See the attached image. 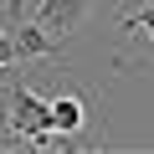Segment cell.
Segmentation results:
<instances>
[{
	"mask_svg": "<svg viewBox=\"0 0 154 154\" xmlns=\"http://www.w3.org/2000/svg\"><path fill=\"white\" fill-rule=\"evenodd\" d=\"M123 31H134V36H149V46H154V5H139V11H128V16H123Z\"/></svg>",
	"mask_w": 154,
	"mask_h": 154,
	"instance_id": "5b68a950",
	"label": "cell"
},
{
	"mask_svg": "<svg viewBox=\"0 0 154 154\" xmlns=\"http://www.w3.org/2000/svg\"><path fill=\"white\" fill-rule=\"evenodd\" d=\"M11 51H16V62H36V57H57L62 46H57V36H51L46 26L16 21V26H11Z\"/></svg>",
	"mask_w": 154,
	"mask_h": 154,
	"instance_id": "7a4b0ae2",
	"label": "cell"
},
{
	"mask_svg": "<svg viewBox=\"0 0 154 154\" xmlns=\"http://www.w3.org/2000/svg\"><path fill=\"white\" fill-rule=\"evenodd\" d=\"M0 16H5V26L26 21V0H0Z\"/></svg>",
	"mask_w": 154,
	"mask_h": 154,
	"instance_id": "8992f818",
	"label": "cell"
},
{
	"mask_svg": "<svg viewBox=\"0 0 154 154\" xmlns=\"http://www.w3.org/2000/svg\"><path fill=\"white\" fill-rule=\"evenodd\" d=\"M46 118H51L57 134H77V128H88V103L72 98V93H62V98L46 103Z\"/></svg>",
	"mask_w": 154,
	"mask_h": 154,
	"instance_id": "277c9868",
	"label": "cell"
},
{
	"mask_svg": "<svg viewBox=\"0 0 154 154\" xmlns=\"http://www.w3.org/2000/svg\"><path fill=\"white\" fill-rule=\"evenodd\" d=\"M5 123H11V144H26V149H36V144L51 134L46 103H41L26 82H16V88L5 93Z\"/></svg>",
	"mask_w": 154,
	"mask_h": 154,
	"instance_id": "6da1fadb",
	"label": "cell"
},
{
	"mask_svg": "<svg viewBox=\"0 0 154 154\" xmlns=\"http://www.w3.org/2000/svg\"><path fill=\"white\" fill-rule=\"evenodd\" d=\"M11 62H16V51H11V31H0V72H5Z\"/></svg>",
	"mask_w": 154,
	"mask_h": 154,
	"instance_id": "52a82bcc",
	"label": "cell"
},
{
	"mask_svg": "<svg viewBox=\"0 0 154 154\" xmlns=\"http://www.w3.org/2000/svg\"><path fill=\"white\" fill-rule=\"evenodd\" d=\"M88 5L93 0H41V26L51 36H67V31H77V21L88 16Z\"/></svg>",
	"mask_w": 154,
	"mask_h": 154,
	"instance_id": "3957f363",
	"label": "cell"
}]
</instances>
